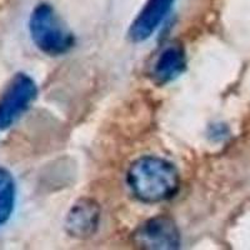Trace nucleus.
Returning a JSON list of instances; mask_svg holds the SVG:
<instances>
[{"instance_id": "nucleus-1", "label": "nucleus", "mask_w": 250, "mask_h": 250, "mask_svg": "<svg viewBox=\"0 0 250 250\" xmlns=\"http://www.w3.org/2000/svg\"><path fill=\"white\" fill-rule=\"evenodd\" d=\"M128 184L143 203H160L170 199L180 187V176L168 160L158 156H143L130 165Z\"/></svg>"}, {"instance_id": "nucleus-2", "label": "nucleus", "mask_w": 250, "mask_h": 250, "mask_svg": "<svg viewBox=\"0 0 250 250\" xmlns=\"http://www.w3.org/2000/svg\"><path fill=\"white\" fill-rule=\"evenodd\" d=\"M29 29L35 45L48 55L65 54L74 44L73 34L49 4H40L34 9Z\"/></svg>"}, {"instance_id": "nucleus-3", "label": "nucleus", "mask_w": 250, "mask_h": 250, "mask_svg": "<svg viewBox=\"0 0 250 250\" xmlns=\"http://www.w3.org/2000/svg\"><path fill=\"white\" fill-rule=\"evenodd\" d=\"M38 93L37 84L29 75L20 73L10 82L0 98V130L10 128L29 108Z\"/></svg>"}, {"instance_id": "nucleus-4", "label": "nucleus", "mask_w": 250, "mask_h": 250, "mask_svg": "<svg viewBox=\"0 0 250 250\" xmlns=\"http://www.w3.org/2000/svg\"><path fill=\"white\" fill-rule=\"evenodd\" d=\"M134 242L144 249H176L180 245V234L170 218L155 216L135 231Z\"/></svg>"}, {"instance_id": "nucleus-5", "label": "nucleus", "mask_w": 250, "mask_h": 250, "mask_svg": "<svg viewBox=\"0 0 250 250\" xmlns=\"http://www.w3.org/2000/svg\"><path fill=\"white\" fill-rule=\"evenodd\" d=\"M174 0H148L129 29V39L134 43L148 40L170 12Z\"/></svg>"}, {"instance_id": "nucleus-6", "label": "nucleus", "mask_w": 250, "mask_h": 250, "mask_svg": "<svg viewBox=\"0 0 250 250\" xmlns=\"http://www.w3.org/2000/svg\"><path fill=\"white\" fill-rule=\"evenodd\" d=\"M100 220V208L98 203L89 198H83L70 208L65 219V229L70 236L85 239L93 235Z\"/></svg>"}, {"instance_id": "nucleus-7", "label": "nucleus", "mask_w": 250, "mask_h": 250, "mask_svg": "<svg viewBox=\"0 0 250 250\" xmlns=\"http://www.w3.org/2000/svg\"><path fill=\"white\" fill-rule=\"evenodd\" d=\"M184 49L179 44H170L164 49L155 60L151 70V78L159 85H164L179 77L185 69Z\"/></svg>"}, {"instance_id": "nucleus-8", "label": "nucleus", "mask_w": 250, "mask_h": 250, "mask_svg": "<svg viewBox=\"0 0 250 250\" xmlns=\"http://www.w3.org/2000/svg\"><path fill=\"white\" fill-rule=\"evenodd\" d=\"M15 204V183L12 174L0 167V225L5 224Z\"/></svg>"}]
</instances>
